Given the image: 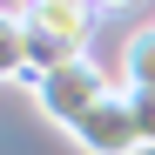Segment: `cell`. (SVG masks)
<instances>
[{
	"label": "cell",
	"instance_id": "cell-1",
	"mask_svg": "<svg viewBox=\"0 0 155 155\" xmlns=\"http://www.w3.org/2000/svg\"><path fill=\"white\" fill-rule=\"evenodd\" d=\"M108 94H115L108 68H101V61H88V54H74L68 68H54V74H47V81H34L41 115H47V121H61V128H74L88 108H101Z\"/></svg>",
	"mask_w": 155,
	"mask_h": 155
},
{
	"label": "cell",
	"instance_id": "cell-2",
	"mask_svg": "<svg viewBox=\"0 0 155 155\" xmlns=\"http://www.w3.org/2000/svg\"><path fill=\"white\" fill-rule=\"evenodd\" d=\"M81 155H148L142 148V128H135V108H128V94H108L101 108H88L81 121L68 128Z\"/></svg>",
	"mask_w": 155,
	"mask_h": 155
},
{
	"label": "cell",
	"instance_id": "cell-3",
	"mask_svg": "<svg viewBox=\"0 0 155 155\" xmlns=\"http://www.w3.org/2000/svg\"><path fill=\"white\" fill-rule=\"evenodd\" d=\"M20 14L34 20V27H47V34H61L74 54L94 41V20H101V7L94 0H20Z\"/></svg>",
	"mask_w": 155,
	"mask_h": 155
},
{
	"label": "cell",
	"instance_id": "cell-4",
	"mask_svg": "<svg viewBox=\"0 0 155 155\" xmlns=\"http://www.w3.org/2000/svg\"><path fill=\"white\" fill-rule=\"evenodd\" d=\"M121 88H155V27H135L121 41Z\"/></svg>",
	"mask_w": 155,
	"mask_h": 155
},
{
	"label": "cell",
	"instance_id": "cell-5",
	"mask_svg": "<svg viewBox=\"0 0 155 155\" xmlns=\"http://www.w3.org/2000/svg\"><path fill=\"white\" fill-rule=\"evenodd\" d=\"M0 81H27V14L0 7Z\"/></svg>",
	"mask_w": 155,
	"mask_h": 155
},
{
	"label": "cell",
	"instance_id": "cell-6",
	"mask_svg": "<svg viewBox=\"0 0 155 155\" xmlns=\"http://www.w3.org/2000/svg\"><path fill=\"white\" fill-rule=\"evenodd\" d=\"M128 94V88H121ZM128 108H135V128H142V148H155V88H135L128 94Z\"/></svg>",
	"mask_w": 155,
	"mask_h": 155
},
{
	"label": "cell",
	"instance_id": "cell-7",
	"mask_svg": "<svg viewBox=\"0 0 155 155\" xmlns=\"http://www.w3.org/2000/svg\"><path fill=\"white\" fill-rule=\"evenodd\" d=\"M94 7H101V14H115V7H135V0H94Z\"/></svg>",
	"mask_w": 155,
	"mask_h": 155
}]
</instances>
